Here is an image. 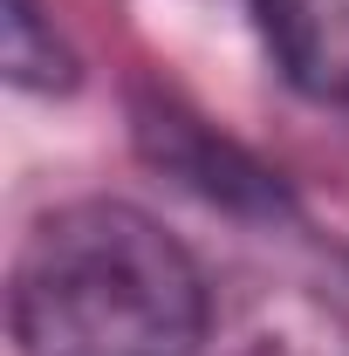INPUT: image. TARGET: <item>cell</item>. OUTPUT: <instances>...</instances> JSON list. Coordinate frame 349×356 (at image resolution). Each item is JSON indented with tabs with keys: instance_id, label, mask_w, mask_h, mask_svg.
I'll list each match as a JSON object with an SVG mask.
<instances>
[{
	"instance_id": "cell-1",
	"label": "cell",
	"mask_w": 349,
	"mask_h": 356,
	"mask_svg": "<svg viewBox=\"0 0 349 356\" xmlns=\"http://www.w3.org/2000/svg\"><path fill=\"white\" fill-rule=\"evenodd\" d=\"M206 288L172 233L117 199L55 206L14 261L21 356H192Z\"/></svg>"
},
{
	"instance_id": "cell-2",
	"label": "cell",
	"mask_w": 349,
	"mask_h": 356,
	"mask_svg": "<svg viewBox=\"0 0 349 356\" xmlns=\"http://www.w3.org/2000/svg\"><path fill=\"white\" fill-rule=\"evenodd\" d=\"M254 7L288 83L322 103H349V0H254Z\"/></svg>"
},
{
	"instance_id": "cell-3",
	"label": "cell",
	"mask_w": 349,
	"mask_h": 356,
	"mask_svg": "<svg viewBox=\"0 0 349 356\" xmlns=\"http://www.w3.org/2000/svg\"><path fill=\"white\" fill-rule=\"evenodd\" d=\"M7 76L28 83V89L69 83V55L55 48V35H42L35 0H7Z\"/></svg>"
}]
</instances>
